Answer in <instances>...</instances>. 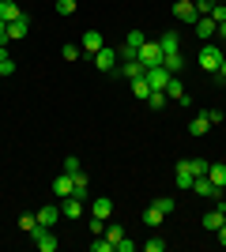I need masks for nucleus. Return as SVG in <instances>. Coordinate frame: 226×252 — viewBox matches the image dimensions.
Returning a JSON list of instances; mask_svg holds the SVG:
<instances>
[{
  "instance_id": "c9c22d12",
  "label": "nucleus",
  "mask_w": 226,
  "mask_h": 252,
  "mask_svg": "<svg viewBox=\"0 0 226 252\" xmlns=\"http://www.w3.org/2000/svg\"><path fill=\"white\" fill-rule=\"evenodd\" d=\"M79 169H83V166H79V158L68 155V158H65V173H79Z\"/></svg>"
},
{
  "instance_id": "412c9836",
  "label": "nucleus",
  "mask_w": 226,
  "mask_h": 252,
  "mask_svg": "<svg viewBox=\"0 0 226 252\" xmlns=\"http://www.w3.org/2000/svg\"><path fill=\"white\" fill-rule=\"evenodd\" d=\"M121 75H125V79L132 83V79H140V75H147V68H143L140 61H125V64H121Z\"/></svg>"
},
{
  "instance_id": "4468645a",
  "label": "nucleus",
  "mask_w": 226,
  "mask_h": 252,
  "mask_svg": "<svg viewBox=\"0 0 226 252\" xmlns=\"http://www.w3.org/2000/svg\"><path fill=\"white\" fill-rule=\"evenodd\" d=\"M113 61H117V49H109V45H102V49L95 53V64H98V72H113Z\"/></svg>"
},
{
  "instance_id": "2eb2a0df",
  "label": "nucleus",
  "mask_w": 226,
  "mask_h": 252,
  "mask_svg": "<svg viewBox=\"0 0 226 252\" xmlns=\"http://www.w3.org/2000/svg\"><path fill=\"white\" fill-rule=\"evenodd\" d=\"M147 83H151V91H166V83H170V72L166 68H147Z\"/></svg>"
},
{
  "instance_id": "393cba45",
  "label": "nucleus",
  "mask_w": 226,
  "mask_h": 252,
  "mask_svg": "<svg viewBox=\"0 0 226 252\" xmlns=\"http://www.w3.org/2000/svg\"><path fill=\"white\" fill-rule=\"evenodd\" d=\"M132 94L140 98V102H147V98H151V83H147V75H140V79H132Z\"/></svg>"
},
{
  "instance_id": "39448f33",
  "label": "nucleus",
  "mask_w": 226,
  "mask_h": 252,
  "mask_svg": "<svg viewBox=\"0 0 226 252\" xmlns=\"http://www.w3.org/2000/svg\"><path fill=\"white\" fill-rule=\"evenodd\" d=\"M173 19H181V23H196V19H200V11H196L193 0H173Z\"/></svg>"
},
{
  "instance_id": "a878e982",
  "label": "nucleus",
  "mask_w": 226,
  "mask_h": 252,
  "mask_svg": "<svg viewBox=\"0 0 226 252\" xmlns=\"http://www.w3.org/2000/svg\"><path fill=\"white\" fill-rule=\"evenodd\" d=\"M162 68H166L170 75H177V72L185 68V57H181V53H173V57H162Z\"/></svg>"
},
{
  "instance_id": "2f4dec72",
  "label": "nucleus",
  "mask_w": 226,
  "mask_h": 252,
  "mask_svg": "<svg viewBox=\"0 0 226 252\" xmlns=\"http://www.w3.org/2000/svg\"><path fill=\"white\" fill-rule=\"evenodd\" d=\"M87 230H91V237H102V233H106V219H95V215H91Z\"/></svg>"
},
{
  "instance_id": "b1692460",
  "label": "nucleus",
  "mask_w": 226,
  "mask_h": 252,
  "mask_svg": "<svg viewBox=\"0 0 226 252\" xmlns=\"http://www.w3.org/2000/svg\"><path fill=\"white\" fill-rule=\"evenodd\" d=\"M53 192H57V200H65V196H72V173H61V177L53 181Z\"/></svg>"
},
{
  "instance_id": "4be33fe9",
  "label": "nucleus",
  "mask_w": 226,
  "mask_h": 252,
  "mask_svg": "<svg viewBox=\"0 0 226 252\" xmlns=\"http://www.w3.org/2000/svg\"><path fill=\"white\" fill-rule=\"evenodd\" d=\"M87 189H91V181H87V173H83V169H79V173H72V196L87 200Z\"/></svg>"
},
{
  "instance_id": "423d86ee",
  "label": "nucleus",
  "mask_w": 226,
  "mask_h": 252,
  "mask_svg": "<svg viewBox=\"0 0 226 252\" xmlns=\"http://www.w3.org/2000/svg\"><path fill=\"white\" fill-rule=\"evenodd\" d=\"M34 245L42 252H57V237H53V226H38L34 230Z\"/></svg>"
},
{
  "instance_id": "1a4fd4ad",
  "label": "nucleus",
  "mask_w": 226,
  "mask_h": 252,
  "mask_svg": "<svg viewBox=\"0 0 226 252\" xmlns=\"http://www.w3.org/2000/svg\"><path fill=\"white\" fill-rule=\"evenodd\" d=\"M193 192L200 196V200H219V196H223V192H219L207 177H196V181H193Z\"/></svg>"
},
{
  "instance_id": "c85d7f7f",
  "label": "nucleus",
  "mask_w": 226,
  "mask_h": 252,
  "mask_svg": "<svg viewBox=\"0 0 226 252\" xmlns=\"http://www.w3.org/2000/svg\"><path fill=\"white\" fill-rule=\"evenodd\" d=\"M166 102H170V94H166V91H151V98H147V105H151V109H162Z\"/></svg>"
},
{
  "instance_id": "f257e3e1",
  "label": "nucleus",
  "mask_w": 226,
  "mask_h": 252,
  "mask_svg": "<svg viewBox=\"0 0 226 252\" xmlns=\"http://www.w3.org/2000/svg\"><path fill=\"white\" fill-rule=\"evenodd\" d=\"M196 61H200V72H211V75H215V72H219V64L226 61V49H223V45H215V42H204V45H200V57H196Z\"/></svg>"
},
{
  "instance_id": "0eeeda50",
  "label": "nucleus",
  "mask_w": 226,
  "mask_h": 252,
  "mask_svg": "<svg viewBox=\"0 0 226 252\" xmlns=\"http://www.w3.org/2000/svg\"><path fill=\"white\" fill-rule=\"evenodd\" d=\"M31 34V15H19L15 23H8V42H23Z\"/></svg>"
},
{
  "instance_id": "f8f14e48",
  "label": "nucleus",
  "mask_w": 226,
  "mask_h": 252,
  "mask_svg": "<svg viewBox=\"0 0 226 252\" xmlns=\"http://www.w3.org/2000/svg\"><path fill=\"white\" fill-rule=\"evenodd\" d=\"M193 169H189V158H185V162H177V169H173V185H177V189H193Z\"/></svg>"
},
{
  "instance_id": "4c0bfd02",
  "label": "nucleus",
  "mask_w": 226,
  "mask_h": 252,
  "mask_svg": "<svg viewBox=\"0 0 226 252\" xmlns=\"http://www.w3.org/2000/svg\"><path fill=\"white\" fill-rule=\"evenodd\" d=\"M0 75H15V61H11V57L0 61Z\"/></svg>"
},
{
  "instance_id": "5701e85b",
  "label": "nucleus",
  "mask_w": 226,
  "mask_h": 252,
  "mask_svg": "<svg viewBox=\"0 0 226 252\" xmlns=\"http://www.w3.org/2000/svg\"><path fill=\"white\" fill-rule=\"evenodd\" d=\"M102 45H106V42H102V34H98V31H87V34H83V53H91V57H95Z\"/></svg>"
},
{
  "instance_id": "72a5a7b5",
  "label": "nucleus",
  "mask_w": 226,
  "mask_h": 252,
  "mask_svg": "<svg viewBox=\"0 0 226 252\" xmlns=\"http://www.w3.org/2000/svg\"><path fill=\"white\" fill-rule=\"evenodd\" d=\"M215 23H226V4H211V11H207Z\"/></svg>"
},
{
  "instance_id": "c756f323",
  "label": "nucleus",
  "mask_w": 226,
  "mask_h": 252,
  "mask_svg": "<svg viewBox=\"0 0 226 252\" xmlns=\"http://www.w3.org/2000/svg\"><path fill=\"white\" fill-rule=\"evenodd\" d=\"M19 230L34 237V230H38V215H23V219H19Z\"/></svg>"
},
{
  "instance_id": "9d476101",
  "label": "nucleus",
  "mask_w": 226,
  "mask_h": 252,
  "mask_svg": "<svg viewBox=\"0 0 226 252\" xmlns=\"http://www.w3.org/2000/svg\"><path fill=\"white\" fill-rule=\"evenodd\" d=\"M61 215L65 219H83V200L79 196H65L61 200Z\"/></svg>"
},
{
  "instance_id": "58836bf2",
  "label": "nucleus",
  "mask_w": 226,
  "mask_h": 252,
  "mask_svg": "<svg viewBox=\"0 0 226 252\" xmlns=\"http://www.w3.org/2000/svg\"><path fill=\"white\" fill-rule=\"evenodd\" d=\"M113 249H117V252H132V249H136V241H129V237H121V241L113 245Z\"/></svg>"
},
{
  "instance_id": "9b49d317",
  "label": "nucleus",
  "mask_w": 226,
  "mask_h": 252,
  "mask_svg": "<svg viewBox=\"0 0 226 252\" xmlns=\"http://www.w3.org/2000/svg\"><path fill=\"white\" fill-rule=\"evenodd\" d=\"M166 94H170L177 105H189V91H185V83L177 79V75H170V83H166Z\"/></svg>"
},
{
  "instance_id": "37998d69",
  "label": "nucleus",
  "mask_w": 226,
  "mask_h": 252,
  "mask_svg": "<svg viewBox=\"0 0 226 252\" xmlns=\"http://www.w3.org/2000/svg\"><path fill=\"white\" fill-rule=\"evenodd\" d=\"M215 233H219V245H223V249H226V222H223V226H219Z\"/></svg>"
},
{
  "instance_id": "473e14b6",
  "label": "nucleus",
  "mask_w": 226,
  "mask_h": 252,
  "mask_svg": "<svg viewBox=\"0 0 226 252\" xmlns=\"http://www.w3.org/2000/svg\"><path fill=\"white\" fill-rule=\"evenodd\" d=\"M91 249H95V252H113V241H109L106 233H102L98 241H91Z\"/></svg>"
},
{
  "instance_id": "ddd939ff",
  "label": "nucleus",
  "mask_w": 226,
  "mask_h": 252,
  "mask_svg": "<svg viewBox=\"0 0 226 252\" xmlns=\"http://www.w3.org/2000/svg\"><path fill=\"white\" fill-rule=\"evenodd\" d=\"M207 181H211L219 192H226V162H211V166H207Z\"/></svg>"
},
{
  "instance_id": "bb28decb",
  "label": "nucleus",
  "mask_w": 226,
  "mask_h": 252,
  "mask_svg": "<svg viewBox=\"0 0 226 252\" xmlns=\"http://www.w3.org/2000/svg\"><path fill=\"white\" fill-rule=\"evenodd\" d=\"M106 237H109L113 245H117L121 237H125V226H121V222H109V219H106Z\"/></svg>"
},
{
  "instance_id": "f704fd0d",
  "label": "nucleus",
  "mask_w": 226,
  "mask_h": 252,
  "mask_svg": "<svg viewBox=\"0 0 226 252\" xmlns=\"http://www.w3.org/2000/svg\"><path fill=\"white\" fill-rule=\"evenodd\" d=\"M75 11V0H57V15H72Z\"/></svg>"
},
{
  "instance_id": "a211bd4d",
  "label": "nucleus",
  "mask_w": 226,
  "mask_h": 252,
  "mask_svg": "<svg viewBox=\"0 0 226 252\" xmlns=\"http://www.w3.org/2000/svg\"><path fill=\"white\" fill-rule=\"evenodd\" d=\"M19 15H27V11H23L15 0H0V19H4V23H15Z\"/></svg>"
},
{
  "instance_id": "a18cd8bd",
  "label": "nucleus",
  "mask_w": 226,
  "mask_h": 252,
  "mask_svg": "<svg viewBox=\"0 0 226 252\" xmlns=\"http://www.w3.org/2000/svg\"><path fill=\"white\" fill-rule=\"evenodd\" d=\"M211 4H226V0H211Z\"/></svg>"
},
{
  "instance_id": "e433bc0d",
  "label": "nucleus",
  "mask_w": 226,
  "mask_h": 252,
  "mask_svg": "<svg viewBox=\"0 0 226 252\" xmlns=\"http://www.w3.org/2000/svg\"><path fill=\"white\" fill-rule=\"evenodd\" d=\"M61 57H65V61H79V45H65Z\"/></svg>"
},
{
  "instance_id": "aec40b11",
  "label": "nucleus",
  "mask_w": 226,
  "mask_h": 252,
  "mask_svg": "<svg viewBox=\"0 0 226 252\" xmlns=\"http://www.w3.org/2000/svg\"><path fill=\"white\" fill-rule=\"evenodd\" d=\"M204 132H211V121H207V113H196L189 121V136H204Z\"/></svg>"
},
{
  "instance_id": "dca6fc26",
  "label": "nucleus",
  "mask_w": 226,
  "mask_h": 252,
  "mask_svg": "<svg viewBox=\"0 0 226 252\" xmlns=\"http://www.w3.org/2000/svg\"><path fill=\"white\" fill-rule=\"evenodd\" d=\"M57 219H61V203H45V207H38V226H57Z\"/></svg>"
},
{
  "instance_id": "cd10ccee",
  "label": "nucleus",
  "mask_w": 226,
  "mask_h": 252,
  "mask_svg": "<svg viewBox=\"0 0 226 252\" xmlns=\"http://www.w3.org/2000/svg\"><path fill=\"white\" fill-rule=\"evenodd\" d=\"M207 166H211V162H204V158H189V169H193V177H207Z\"/></svg>"
},
{
  "instance_id": "6ab92c4d",
  "label": "nucleus",
  "mask_w": 226,
  "mask_h": 252,
  "mask_svg": "<svg viewBox=\"0 0 226 252\" xmlns=\"http://www.w3.org/2000/svg\"><path fill=\"white\" fill-rule=\"evenodd\" d=\"M91 215H95V219H109V215H113V200H109V196H98V200L91 203Z\"/></svg>"
},
{
  "instance_id": "a19ab883",
  "label": "nucleus",
  "mask_w": 226,
  "mask_h": 252,
  "mask_svg": "<svg viewBox=\"0 0 226 252\" xmlns=\"http://www.w3.org/2000/svg\"><path fill=\"white\" fill-rule=\"evenodd\" d=\"M207 121H211V128H215L219 121H223V109H207Z\"/></svg>"
},
{
  "instance_id": "6e6552de",
  "label": "nucleus",
  "mask_w": 226,
  "mask_h": 252,
  "mask_svg": "<svg viewBox=\"0 0 226 252\" xmlns=\"http://www.w3.org/2000/svg\"><path fill=\"white\" fill-rule=\"evenodd\" d=\"M193 27H196V34H200V42H211V38L219 34V23L211 19V15H200V19H196Z\"/></svg>"
},
{
  "instance_id": "7c9ffc66",
  "label": "nucleus",
  "mask_w": 226,
  "mask_h": 252,
  "mask_svg": "<svg viewBox=\"0 0 226 252\" xmlns=\"http://www.w3.org/2000/svg\"><path fill=\"white\" fill-rule=\"evenodd\" d=\"M143 249H147V252H166V237H159V233H155V237H147V241H143Z\"/></svg>"
},
{
  "instance_id": "20e7f679",
  "label": "nucleus",
  "mask_w": 226,
  "mask_h": 252,
  "mask_svg": "<svg viewBox=\"0 0 226 252\" xmlns=\"http://www.w3.org/2000/svg\"><path fill=\"white\" fill-rule=\"evenodd\" d=\"M223 222H226V203H223V196H219L215 211H207V215H204V230H207V233H215Z\"/></svg>"
},
{
  "instance_id": "79ce46f5",
  "label": "nucleus",
  "mask_w": 226,
  "mask_h": 252,
  "mask_svg": "<svg viewBox=\"0 0 226 252\" xmlns=\"http://www.w3.org/2000/svg\"><path fill=\"white\" fill-rule=\"evenodd\" d=\"M0 45H8V23L0 19Z\"/></svg>"
},
{
  "instance_id": "f03ea898",
  "label": "nucleus",
  "mask_w": 226,
  "mask_h": 252,
  "mask_svg": "<svg viewBox=\"0 0 226 252\" xmlns=\"http://www.w3.org/2000/svg\"><path fill=\"white\" fill-rule=\"evenodd\" d=\"M170 211H173V200H170V196H162V200H155V203H151L147 211H143V226H151V230H155V226H159V222L166 219Z\"/></svg>"
},
{
  "instance_id": "f3484780",
  "label": "nucleus",
  "mask_w": 226,
  "mask_h": 252,
  "mask_svg": "<svg viewBox=\"0 0 226 252\" xmlns=\"http://www.w3.org/2000/svg\"><path fill=\"white\" fill-rule=\"evenodd\" d=\"M159 49H162V57H173V53H181V42H177V34L166 31V34L159 38Z\"/></svg>"
},
{
  "instance_id": "ea45409f",
  "label": "nucleus",
  "mask_w": 226,
  "mask_h": 252,
  "mask_svg": "<svg viewBox=\"0 0 226 252\" xmlns=\"http://www.w3.org/2000/svg\"><path fill=\"white\" fill-rule=\"evenodd\" d=\"M215 83H219V87H226V61L219 64V72H215Z\"/></svg>"
},
{
  "instance_id": "7ed1b4c3",
  "label": "nucleus",
  "mask_w": 226,
  "mask_h": 252,
  "mask_svg": "<svg viewBox=\"0 0 226 252\" xmlns=\"http://www.w3.org/2000/svg\"><path fill=\"white\" fill-rule=\"evenodd\" d=\"M136 61H140L143 68H159V64H162V49H159V42H143L140 49H136Z\"/></svg>"
},
{
  "instance_id": "c03bdc74",
  "label": "nucleus",
  "mask_w": 226,
  "mask_h": 252,
  "mask_svg": "<svg viewBox=\"0 0 226 252\" xmlns=\"http://www.w3.org/2000/svg\"><path fill=\"white\" fill-rule=\"evenodd\" d=\"M219 38H223V42H226V23H219Z\"/></svg>"
}]
</instances>
